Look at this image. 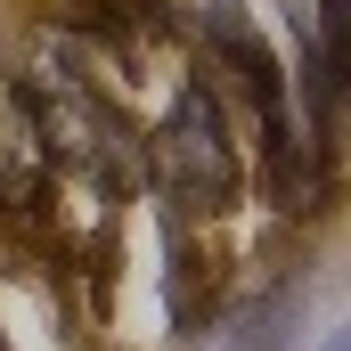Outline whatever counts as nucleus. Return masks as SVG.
<instances>
[{"label":"nucleus","instance_id":"1","mask_svg":"<svg viewBox=\"0 0 351 351\" xmlns=\"http://www.w3.org/2000/svg\"><path fill=\"white\" fill-rule=\"evenodd\" d=\"M147 164H156L164 188H180L188 204H221V196L237 188V147H229L221 106H213L204 90H180V98H172L164 131L147 139Z\"/></svg>","mask_w":351,"mask_h":351},{"label":"nucleus","instance_id":"2","mask_svg":"<svg viewBox=\"0 0 351 351\" xmlns=\"http://www.w3.org/2000/svg\"><path fill=\"white\" fill-rule=\"evenodd\" d=\"M41 98H49V106H41L33 123H41V147H49V156H74L90 172H123V164H131V156H123V123L82 90V74H66V66H58V82L41 74Z\"/></svg>","mask_w":351,"mask_h":351},{"label":"nucleus","instance_id":"3","mask_svg":"<svg viewBox=\"0 0 351 351\" xmlns=\"http://www.w3.org/2000/svg\"><path fill=\"white\" fill-rule=\"evenodd\" d=\"M319 351H351V327H343V335H327V343H319Z\"/></svg>","mask_w":351,"mask_h":351}]
</instances>
